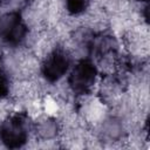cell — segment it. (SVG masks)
Returning a JSON list of instances; mask_svg holds the SVG:
<instances>
[{
	"label": "cell",
	"mask_w": 150,
	"mask_h": 150,
	"mask_svg": "<svg viewBox=\"0 0 150 150\" xmlns=\"http://www.w3.org/2000/svg\"><path fill=\"white\" fill-rule=\"evenodd\" d=\"M36 132L39 134L40 137L45 139H49L57 134V124L52 118L42 120L36 124Z\"/></svg>",
	"instance_id": "5b68a950"
},
{
	"label": "cell",
	"mask_w": 150,
	"mask_h": 150,
	"mask_svg": "<svg viewBox=\"0 0 150 150\" xmlns=\"http://www.w3.org/2000/svg\"><path fill=\"white\" fill-rule=\"evenodd\" d=\"M27 26L18 11L0 15V45L8 48L19 47L27 36Z\"/></svg>",
	"instance_id": "6da1fadb"
},
{
	"label": "cell",
	"mask_w": 150,
	"mask_h": 150,
	"mask_svg": "<svg viewBox=\"0 0 150 150\" xmlns=\"http://www.w3.org/2000/svg\"><path fill=\"white\" fill-rule=\"evenodd\" d=\"M26 2L27 0H0V7L9 8L8 11H16L21 8Z\"/></svg>",
	"instance_id": "9c48e42d"
},
{
	"label": "cell",
	"mask_w": 150,
	"mask_h": 150,
	"mask_svg": "<svg viewBox=\"0 0 150 150\" xmlns=\"http://www.w3.org/2000/svg\"><path fill=\"white\" fill-rule=\"evenodd\" d=\"M97 67L90 60L79 61L71 69L67 80L69 89L76 95H88L93 90L96 77H97Z\"/></svg>",
	"instance_id": "3957f363"
},
{
	"label": "cell",
	"mask_w": 150,
	"mask_h": 150,
	"mask_svg": "<svg viewBox=\"0 0 150 150\" xmlns=\"http://www.w3.org/2000/svg\"><path fill=\"white\" fill-rule=\"evenodd\" d=\"M108 123L103 124V135L109 137L110 139H115L121 136L122 134V125L118 121L116 120H110L107 121Z\"/></svg>",
	"instance_id": "52a82bcc"
},
{
	"label": "cell",
	"mask_w": 150,
	"mask_h": 150,
	"mask_svg": "<svg viewBox=\"0 0 150 150\" xmlns=\"http://www.w3.org/2000/svg\"><path fill=\"white\" fill-rule=\"evenodd\" d=\"M136 1H139V2H148V0H136Z\"/></svg>",
	"instance_id": "30bf717a"
},
{
	"label": "cell",
	"mask_w": 150,
	"mask_h": 150,
	"mask_svg": "<svg viewBox=\"0 0 150 150\" xmlns=\"http://www.w3.org/2000/svg\"><path fill=\"white\" fill-rule=\"evenodd\" d=\"M8 91H9V79L0 60V100L4 98L8 94Z\"/></svg>",
	"instance_id": "ba28073f"
},
{
	"label": "cell",
	"mask_w": 150,
	"mask_h": 150,
	"mask_svg": "<svg viewBox=\"0 0 150 150\" xmlns=\"http://www.w3.org/2000/svg\"><path fill=\"white\" fill-rule=\"evenodd\" d=\"M90 0H66V9L71 15H80L88 9Z\"/></svg>",
	"instance_id": "8992f818"
},
{
	"label": "cell",
	"mask_w": 150,
	"mask_h": 150,
	"mask_svg": "<svg viewBox=\"0 0 150 150\" xmlns=\"http://www.w3.org/2000/svg\"><path fill=\"white\" fill-rule=\"evenodd\" d=\"M71 56L69 52L62 47L50 50L41 64V74L49 83H55L62 79L70 69Z\"/></svg>",
	"instance_id": "277c9868"
},
{
	"label": "cell",
	"mask_w": 150,
	"mask_h": 150,
	"mask_svg": "<svg viewBox=\"0 0 150 150\" xmlns=\"http://www.w3.org/2000/svg\"><path fill=\"white\" fill-rule=\"evenodd\" d=\"M28 139V122L23 114H13L0 123V141L11 149L21 148Z\"/></svg>",
	"instance_id": "7a4b0ae2"
}]
</instances>
